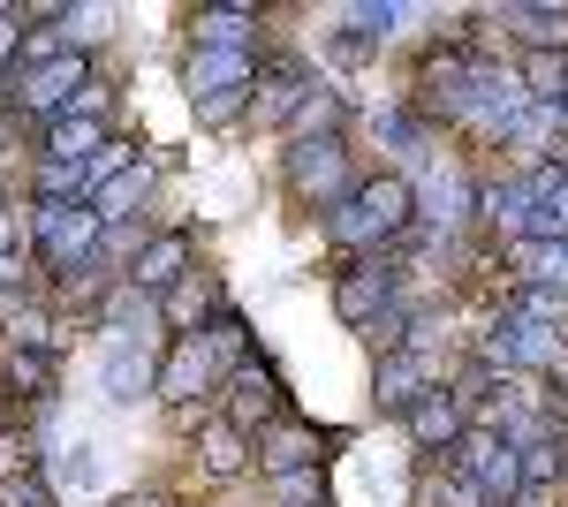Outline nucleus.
Returning a JSON list of instances; mask_svg holds the SVG:
<instances>
[{"instance_id":"5701e85b","label":"nucleus","mask_w":568,"mask_h":507,"mask_svg":"<svg viewBox=\"0 0 568 507\" xmlns=\"http://www.w3.org/2000/svg\"><path fill=\"white\" fill-rule=\"evenodd\" d=\"M334 122H342V91H304V107H296V144H311V136H334Z\"/></svg>"},{"instance_id":"72a5a7b5","label":"nucleus","mask_w":568,"mask_h":507,"mask_svg":"<svg viewBox=\"0 0 568 507\" xmlns=\"http://www.w3.org/2000/svg\"><path fill=\"white\" fill-rule=\"evenodd\" d=\"M273 493H281L288 507H318L326 485H318V469H296V477H273Z\"/></svg>"},{"instance_id":"39448f33","label":"nucleus","mask_w":568,"mask_h":507,"mask_svg":"<svg viewBox=\"0 0 568 507\" xmlns=\"http://www.w3.org/2000/svg\"><path fill=\"white\" fill-rule=\"evenodd\" d=\"M91 91V77H84V53H53V61H39V69H23V107L31 114H45V122H61L77 99Z\"/></svg>"},{"instance_id":"ea45409f","label":"nucleus","mask_w":568,"mask_h":507,"mask_svg":"<svg viewBox=\"0 0 568 507\" xmlns=\"http://www.w3.org/2000/svg\"><path fill=\"white\" fill-rule=\"evenodd\" d=\"M122 507H168V500H160V493H144V500H122Z\"/></svg>"},{"instance_id":"e433bc0d","label":"nucleus","mask_w":568,"mask_h":507,"mask_svg":"<svg viewBox=\"0 0 568 507\" xmlns=\"http://www.w3.org/2000/svg\"><path fill=\"white\" fill-rule=\"evenodd\" d=\"M39 281H31V265L23 257H0V296H31Z\"/></svg>"},{"instance_id":"1a4fd4ad","label":"nucleus","mask_w":568,"mask_h":507,"mask_svg":"<svg viewBox=\"0 0 568 507\" xmlns=\"http://www.w3.org/2000/svg\"><path fill=\"white\" fill-rule=\"evenodd\" d=\"M463 432H470L463 394H447V386L417 394V409H409V439H417V455H455V439H463Z\"/></svg>"},{"instance_id":"20e7f679","label":"nucleus","mask_w":568,"mask_h":507,"mask_svg":"<svg viewBox=\"0 0 568 507\" xmlns=\"http://www.w3.org/2000/svg\"><path fill=\"white\" fill-rule=\"evenodd\" d=\"M447 463L463 469V477H478V493L493 507H500V500H524V447H516L508 432H463Z\"/></svg>"},{"instance_id":"c85d7f7f","label":"nucleus","mask_w":568,"mask_h":507,"mask_svg":"<svg viewBox=\"0 0 568 507\" xmlns=\"http://www.w3.org/2000/svg\"><path fill=\"white\" fill-rule=\"evenodd\" d=\"M0 507H53V493H45L39 469H23V477L8 469V477H0Z\"/></svg>"},{"instance_id":"a19ab883","label":"nucleus","mask_w":568,"mask_h":507,"mask_svg":"<svg viewBox=\"0 0 568 507\" xmlns=\"http://www.w3.org/2000/svg\"><path fill=\"white\" fill-rule=\"evenodd\" d=\"M561 107H568V99H561Z\"/></svg>"},{"instance_id":"4c0bfd02","label":"nucleus","mask_w":568,"mask_h":507,"mask_svg":"<svg viewBox=\"0 0 568 507\" xmlns=\"http://www.w3.org/2000/svg\"><path fill=\"white\" fill-rule=\"evenodd\" d=\"M99 23H106V8H69V16H61L69 39H99Z\"/></svg>"},{"instance_id":"cd10ccee","label":"nucleus","mask_w":568,"mask_h":507,"mask_svg":"<svg viewBox=\"0 0 568 507\" xmlns=\"http://www.w3.org/2000/svg\"><path fill=\"white\" fill-rule=\"evenodd\" d=\"M508 311H524V318H538V326H561L568 318V296L561 288H516V303Z\"/></svg>"},{"instance_id":"6ab92c4d","label":"nucleus","mask_w":568,"mask_h":507,"mask_svg":"<svg viewBox=\"0 0 568 507\" xmlns=\"http://www.w3.org/2000/svg\"><path fill=\"white\" fill-rule=\"evenodd\" d=\"M516 265H524V288H561L568 296V243H516Z\"/></svg>"},{"instance_id":"9b49d317","label":"nucleus","mask_w":568,"mask_h":507,"mask_svg":"<svg viewBox=\"0 0 568 507\" xmlns=\"http://www.w3.org/2000/svg\"><path fill=\"white\" fill-rule=\"evenodd\" d=\"M485 364H524V372H546V364H554V326H538V318H524V311H508V318L493 326Z\"/></svg>"},{"instance_id":"f3484780","label":"nucleus","mask_w":568,"mask_h":507,"mask_svg":"<svg viewBox=\"0 0 568 507\" xmlns=\"http://www.w3.org/2000/svg\"><path fill=\"white\" fill-rule=\"evenodd\" d=\"M213 379H220V364H213V356H205V341L190 334V341H182V348H175V364L160 372V394H168V402H175V409H182V402H190L197 386H213Z\"/></svg>"},{"instance_id":"7c9ffc66","label":"nucleus","mask_w":568,"mask_h":507,"mask_svg":"<svg viewBox=\"0 0 568 507\" xmlns=\"http://www.w3.org/2000/svg\"><path fill=\"white\" fill-rule=\"evenodd\" d=\"M425 220H463V205H470V182H455V174H447V182H433V197H425Z\"/></svg>"},{"instance_id":"6e6552de","label":"nucleus","mask_w":568,"mask_h":507,"mask_svg":"<svg viewBox=\"0 0 568 507\" xmlns=\"http://www.w3.org/2000/svg\"><path fill=\"white\" fill-rule=\"evenodd\" d=\"M273 417H281V379L258 372V364H243V372L227 379V424H235L243 439H258V432H273Z\"/></svg>"},{"instance_id":"423d86ee","label":"nucleus","mask_w":568,"mask_h":507,"mask_svg":"<svg viewBox=\"0 0 568 507\" xmlns=\"http://www.w3.org/2000/svg\"><path fill=\"white\" fill-rule=\"evenodd\" d=\"M334 311H342V326H372L379 311H394V265L387 257H356L349 273H342V288H334Z\"/></svg>"},{"instance_id":"2f4dec72","label":"nucleus","mask_w":568,"mask_h":507,"mask_svg":"<svg viewBox=\"0 0 568 507\" xmlns=\"http://www.w3.org/2000/svg\"><path fill=\"white\" fill-rule=\"evenodd\" d=\"M190 107H197V122L213 129V122H235V114H243V91H197Z\"/></svg>"},{"instance_id":"c756f323","label":"nucleus","mask_w":568,"mask_h":507,"mask_svg":"<svg viewBox=\"0 0 568 507\" xmlns=\"http://www.w3.org/2000/svg\"><path fill=\"white\" fill-rule=\"evenodd\" d=\"M425 507H493L478 493V477H463V469H455V477H439L433 493H425Z\"/></svg>"},{"instance_id":"aec40b11","label":"nucleus","mask_w":568,"mask_h":507,"mask_svg":"<svg viewBox=\"0 0 568 507\" xmlns=\"http://www.w3.org/2000/svg\"><path fill=\"white\" fill-rule=\"evenodd\" d=\"M478 205H485V220H493L500 235H516V243L530 235V190L524 182H493V190H478Z\"/></svg>"},{"instance_id":"393cba45","label":"nucleus","mask_w":568,"mask_h":507,"mask_svg":"<svg viewBox=\"0 0 568 507\" xmlns=\"http://www.w3.org/2000/svg\"><path fill=\"white\" fill-rule=\"evenodd\" d=\"M197 341H205V356H213L220 372L235 379V372H243V348H251V326H243V318H220L213 334H197Z\"/></svg>"},{"instance_id":"f257e3e1","label":"nucleus","mask_w":568,"mask_h":507,"mask_svg":"<svg viewBox=\"0 0 568 507\" xmlns=\"http://www.w3.org/2000/svg\"><path fill=\"white\" fill-rule=\"evenodd\" d=\"M409 220H417V190H409L402 174H379V182H356L349 205H334L326 235H334V243H349V251H372V243L409 235Z\"/></svg>"},{"instance_id":"ddd939ff","label":"nucleus","mask_w":568,"mask_h":507,"mask_svg":"<svg viewBox=\"0 0 568 507\" xmlns=\"http://www.w3.org/2000/svg\"><path fill=\"white\" fill-rule=\"evenodd\" d=\"M106 152V129H99V114H61V122H45V168H91Z\"/></svg>"},{"instance_id":"a211bd4d","label":"nucleus","mask_w":568,"mask_h":507,"mask_svg":"<svg viewBox=\"0 0 568 507\" xmlns=\"http://www.w3.org/2000/svg\"><path fill=\"white\" fill-rule=\"evenodd\" d=\"M524 99L530 107H561L568 99V53H524Z\"/></svg>"},{"instance_id":"473e14b6","label":"nucleus","mask_w":568,"mask_h":507,"mask_svg":"<svg viewBox=\"0 0 568 507\" xmlns=\"http://www.w3.org/2000/svg\"><path fill=\"white\" fill-rule=\"evenodd\" d=\"M349 23L364 31V39H379V31L402 23V8H394V0H364V8H349Z\"/></svg>"},{"instance_id":"7ed1b4c3","label":"nucleus","mask_w":568,"mask_h":507,"mask_svg":"<svg viewBox=\"0 0 568 507\" xmlns=\"http://www.w3.org/2000/svg\"><path fill=\"white\" fill-rule=\"evenodd\" d=\"M288 190L304 197V205L334 212L356 197V174H349V152H342V136H311V144H288Z\"/></svg>"},{"instance_id":"58836bf2","label":"nucleus","mask_w":568,"mask_h":507,"mask_svg":"<svg viewBox=\"0 0 568 507\" xmlns=\"http://www.w3.org/2000/svg\"><path fill=\"white\" fill-rule=\"evenodd\" d=\"M16 235H23V205L0 197V257H16Z\"/></svg>"},{"instance_id":"f03ea898","label":"nucleus","mask_w":568,"mask_h":507,"mask_svg":"<svg viewBox=\"0 0 568 507\" xmlns=\"http://www.w3.org/2000/svg\"><path fill=\"white\" fill-rule=\"evenodd\" d=\"M99 227H106V220H99L91 205H53V197L31 205V235H39L45 265H53V273H69V281L99 265Z\"/></svg>"},{"instance_id":"f704fd0d","label":"nucleus","mask_w":568,"mask_h":507,"mask_svg":"<svg viewBox=\"0 0 568 507\" xmlns=\"http://www.w3.org/2000/svg\"><path fill=\"white\" fill-rule=\"evenodd\" d=\"M23 53V8H0V69Z\"/></svg>"},{"instance_id":"412c9836","label":"nucleus","mask_w":568,"mask_h":507,"mask_svg":"<svg viewBox=\"0 0 568 507\" xmlns=\"http://www.w3.org/2000/svg\"><path fill=\"white\" fill-rule=\"evenodd\" d=\"M53 379H61V372H53V356H45V348H16V356H8V386H16V394L53 402Z\"/></svg>"},{"instance_id":"f8f14e48","label":"nucleus","mask_w":568,"mask_h":507,"mask_svg":"<svg viewBox=\"0 0 568 507\" xmlns=\"http://www.w3.org/2000/svg\"><path fill=\"white\" fill-rule=\"evenodd\" d=\"M99 386H106V402H144V386H160V372H152V348L136 334H122L114 348H106V372H99Z\"/></svg>"},{"instance_id":"2eb2a0df","label":"nucleus","mask_w":568,"mask_h":507,"mask_svg":"<svg viewBox=\"0 0 568 507\" xmlns=\"http://www.w3.org/2000/svg\"><path fill=\"white\" fill-rule=\"evenodd\" d=\"M379 409H402V417H409V409H417V394H433V364H425V356H417V348H402V356H387V364H379Z\"/></svg>"},{"instance_id":"0eeeda50","label":"nucleus","mask_w":568,"mask_h":507,"mask_svg":"<svg viewBox=\"0 0 568 507\" xmlns=\"http://www.w3.org/2000/svg\"><path fill=\"white\" fill-rule=\"evenodd\" d=\"M182 273H190V235L182 227H168V235H152V243H136V257H130V281L136 296H168Z\"/></svg>"},{"instance_id":"bb28decb","label":"nucleus","mask_w":568,"mask_h":507,"mask_svg":"<svg viewBox=\"0 0 568 507\" xmlns=\"http://www.w3.org/2000/svg\"><path fill=\"white\" fill-rule=\"evenodd\" d=\"M561 477V439L546 432V439H524V493H546Z\"/></svg>"},{"instance_id":"a878e982","label":"nucleus","mask_w":568,"mask_h":507,"mask_svg":"<svg viewBox=\"0 0 568 507\" xmlns=\"http://www.w3.org/2000/svg\"><path fill=\"white\" fill-rule=\"evenodd\" d=\"M304 77H296V69H281V77H273V84L258 91V114L265 122H296V107H304Z\"/></svg>"},{"instance_id":"b1692460","label":"nucleus","mask_w":568,"mask_h":507,"mask_svg":"<svg viewBox=\"0 0 568 507\" xmlns=\"http://www.w3.org/2000/svg\"><path fill=\"white\" fill-rule=\"evenodd\" d=\"M144 190H152V168H130V174H114V182L91 197V212H99V220H130V205L144 197Z\"/></svg>"},{"instance_id":"4be33fe9","label":"nucleus","mask_w":568,"mask_h":507,"mask_svg":"<svg viewBox=\"0 0 568 507\" xmlns=\"http://www.w3.org/2000/svg\"><path fill=\"white\" fill-rule=\"evenodd\" d=\"M197 463H205V477H235V469L251 463V455H243V432H235V424H213V432L197 439Z\"/></svg>"},{"instance_id":"4468645a","label":"nucleus","mask_w":568,"mask_h":507,"mask_svg":"<svg viewBox=\"0 0 568 507\" xmlns=\"http://www.w3.org/2000/svg\"><path fill=\"white\" fill-rule=\"evenodd\" d=\"M182 77H190V99H197V91H251L258 84V61H251V53H213V45H197Z\"/></svg>"},{"instance_id":"9d476101","label":"nucleus","mask_w":568,"mask_h":507,"mask_svg":"<svg viewBox=\"0 0 568 507\" xmlns=\"http://www.w3.org/2000/svg\"><path fill=\"white\" fill-rule=\"evenodd\" d=\"M258 463H265V477L318 469L326 463V432H318V424H273V432H258Z\"/></svg>"},{"instance_id":"c9c22d12","label":"nucleus","mask_w":568,"mask_h":507,"mask_svg":"<svg viewBox=\"0 0 568 507\" xmlns=\"http://www.w3.org/2000/svg\"><path fill=\"white\" fill-rule=\"evenodd\" d=\"M61 477H69L77 493H91V485H99V463H91V447H69V463H61Z\"/></svg>"},{"instance_id":"dca6fc26","label":"nucleus","mask_w":568,"mask_h":507,"mask_svg":"<svg viewBox=\"0 0 568 507\" xmlns=\"http://www.w3.org/2000/svg\"><path fill=\"white\" fill-rule=\"evenodd\" d=\"M190 31H197V45H213V53H251V39H258V8H205Z\"/></svg>"}]
</instances>
